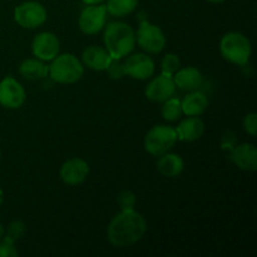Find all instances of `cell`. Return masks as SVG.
<instances>
[{"instance_id": "2e32d148", "label": "cell", "mask_w": 257, "mask_h": 257, "mask_svg": "<svg viewBox=\"0 0 257 257\" xmlns=\"http://www.w3.org/2000/svg\"><path fill=\"white\" fill-rule=\"evenodd\" d=\"M172 78L176 88L183 90V92H192V90L200 89L203 83L202 73L195 67L180 68L172 75Z\"/></svg>"}, {"instance_id": "1f68e13d", "label": "cell", "mask_w": 257, "mask_h": 257, "mask_svg": "<svg viewBox=\"0 0 257 257\" xmlns=\"http://www.w3.org/2000/svg\"><path fill=\"white\" fill-rule=\"evenodd\" d=\"M207 2L213 3V4H220V3H223L225 0H207Z\"/></svg>"}, {"instance_id": "4dcf8cb0", "label": "cell", "mask_w": 257, "mask_h": 257, "mask_svg": "<svg viewBox=\"0 0 257 257\" xmlns=\"http://www.w3.org/2000/svg\"><path fill=\"white\" fill-rule=\"evenodd\" d=\"M4 235H5V228H4V226L0 223V238H2Z\"/></svg>"}, {"instance_id": "83f0119b", "label": "cell", "mask_w": 257, "mask_h": 257, "mask_svg": "<svg viewBox=\"0 0 257 257\" xmlns=\"http://www.w3.org/2000/svg\"><path fill=\"white\" fill-rule=\"evenodd\" d=\"M243 130L251 136V137H256V131H257V113L251 112L245 115L243 118Z\"/></svg>"}, {"instance_id": "4fadbf2b", "label": "cell", "mask_w": 257, "mask_h": 257, "mask_svg": "<svg viewBox=\"0 0 257 257\" xmlns=\"http://www.w3.org/2000/svg\"><path fill=\"white\" fill-rule=\"evenodd\" d=\"M60 178L68 186L82 185L89 175V165L83 158H70L60 167Z\"/></svg>"}, {"instance_id": "d4e9b609", "label": "cell", "mask_w": 257, "mask_h": 257, "mask_svg": "<svg viewBox=\"0 0 257 257\" xmlns=\"http://www.w3.org/2000/svg\"><path fill=\"white\" fill-rule=\"evenodd\" d=\"M17 247H15V241L10 238L9 236H3L0 238V257H18Z\"/></svg>"}, {"instance_id": "e0dca14e", "label": "cell", "mask_w": 257, "mask_h": 257, "mask_svg": "<svg viewBox=\"0 0 257 257\" xmlns=\"http://www.w3.org/2000/svg\"><path fill=\"white\" fill-rule=\"evenodd\" d=\"M177 140L182 142H195L205 135V122L200 117H187L180 122L177 128Z\"/></svg>"}, {"instance_id": "f1b7e54d", "label": "cell", "mask_w": 257, "mask_h": 257, "mask_svg": "<svg viewBox=\"0 0 257 257\" xmlns=\"http://www.w3.org/2000/svg\"><path fill=\"white\" fill-rule=\"evenodd\" d=\"M82 2L87 5H94V4H102V3L105 2V0H82Z\"/></svg>"}, {"instance_id": "5bb4252c", "label": "cell", "mask_w": 257, "mask_h": 257, "mask_svg": "<svg viewBox=\"0 0 257 257\" xmlns=\"http://www.w3.org/2000/svg\"><path fill=\"white\" fill-rule=\"evenodd\" d=\"M230 158L240 170L247 172L257 170V148L252 143H241L232 147Z\"/></svg>"}, {"instance_id": "4316f807", "label": "cell", "mask_w": 257, "mask_h": 257, "mask_svg": "<svg viewBox=\"0 0 257 257\" xmlns=\"http://www.w3.org/2000/svg\"><path fill=\"white\" fill-rule=\"evenodd\" d=\"M105 72L108 73L110 79L117 80L124 77V70H123V63H120V59H112L109 67L107 68Z\"/></svg>"}, {"instance_id": "f546056e", "label": "cell", "mask_w": 257, "mask_h": 257, "mask_svg": "<svg viewBox=\"0 0 257 257\" xmlns=\"http://www.w3.org/2000/svg\"><path fill=\"white\" fill-rule=\"evenodd\" d=\"M3 202H4V192H3V190L0 188V207H2Z\"/></svg>"}, {"instance_id": "9c48e42d", "label": "cell", "mask_w": 257, "mask_h": 257, "mask_svg": "<svg viewBox=\"0 0 257 257\" xmlns=\"http://www.w3.org/2000/svg\"><path fill=\"white\" fill-rule=\"evenodd\" d=\"M127 57L125 62L123 63L125 75L137 80H147L153 77L156 64L155 60L147 53H135Z\"/></svg>"}, {"instance_id": "ffe728a7", "label": "cell", "mask_w": 257, "mask_h": 257, "mask_svg": "<svg viewBox=\"0 0 257 257\" xmlns=\"http://www.w3.org/2000/svg\"><path fill=\"white\" fill-rule=\"evenodd\" d=\"M48 73H49V65L37 58L23 60L22 64L19 65V74L24 79L32 82L44 79L48 77Z\"/></svg>"}, {"instance_id": "8fae6325", "label": "cell", "mask_w": 257, "mask_h": 257, "mask_svg": "<svg viewBox=\"0 0 257 257\" xmlns=\"http://www.w3.org/2000/svg\"><path fill=\"white\" fill-rule=\"evenodd\" d=\"M32 52L37 59L52 62L60 53L59 38L52 32L38 33L32 42Z\"/></svg>"}, {"instance_id": "d6986e66", "label": "cell", "mask_w": 257, "mask_h": 257, "mask_svg": "<svg viewBox=\"0 0 257 257\" xmlns=\"http://www.w3.org/2000/svg\"><path fill=\"white\" fill-rule=\"evenodd\" d=\"M185 168V162L182 157L176 153H163L157 161V170L162 176L168 178H173L180 176Z\"/></svg>"}, {"instance_id": "3957f363", "label": "cell", "mask_w": 257, "mask_h": 257, "mask_svg": "<svg viewBox=\"0 0 257 257\" xmlns=\"http://www.w3.org/2000/svg\"><path fill=\"white\" fill-rule=\"evenodd\" d=\"M84 65L79 58L70 53L58 54L49 65L48 77L59 84H74L84 75Z\"/></svg>"}, {"instance_id": "cb8c5ba5", "label": "cell", "mask_w": 257, "mask_h": 257, "mask_svg": "<svg viewBox=\"0 0 257 257\" xmlns=\"http://www.w3.org/2000/svg\"><path fill=\"white\" fill-rule=\"evenodd\" d=\"M117 202L120 210H133L137 203V197L135 193L130 190H123L118 193Z\"/></svg>"}, {"instance_id": "d6a6232c", "label": "cell", "mask_w": 257, "mask_h": 257, "mask_svg": "<svg viewBox=\"0 0 257 257\" xmlns=\"http://www.w3.org/2000/svg\"><path fill=\"white\" fill-rule=\"evenodd\" d=\"M0 157H2V151H0Z\"/></svg>"}, {"instance_id": "603a6c76", "label": "cell", "mask_w": 257, "mask_h": 257, "mask_svg": "<svg viewBox=\"0 0 257 257\" xmlns=\"http://www.w3.org/2000/svg\"><path fill=\"white\" fill-rule=\"evenodd\" d=\"M181 68V60L177 54L168 53L161 60V72L172 77L176 72Z\"/></svg>"}, {"instance_id": "ac0fdd59", "label": "cell", "mask_w": 257, "mask_h": 257, "mask_svg": "<svg viewBox=\"0 0 257 257\" xmlns=\"http://www.w3.org/2000/svg\"><path fill=\"white\" fill-rule=\"evenodd\" d=\"M183 114L187 117H200L207 110L208 98L200 89L187 92L186 97L181 100Z\"/></svg>"}, {"instance_id": "7a4b0ae2", "label": "cell", "mask_w": 257, "mask_h": 257, "mask_svg": "<svg viewBox=\"0 0 257 257\" xmlns=\"http://www.w3.org/2000/svg\"><path fill=\"white\" fill-rule=\"evenodd\" d=\"M103 42L113 59H123L135 49L136 32L124 22L109 23L104 30Z\"/></svg>"}, {"instance_id": "5b68a950", "label": "cell", "mask_w": 257, "mask_h": 257, "mask_svg": "<svg viewBox=\"0 0 257 257\" xmlns=\"http://www.w3.org/2000/svg\"><path fill=\"white\" fill-rule=\"evenodd\" d=\"M176 130L167 124H158L151 128L143 141V147L150 155L160 157L163 153H167L177 143Z\"/></svg>"}, {"instance_id": "7402d4cb", "label": "cell", "mask_w": 257, "mask_h": 257, "mask_svg": "<svg viewBox=\"0 0 257 257\" xmlns=\"http://www.w3.org/2000/svg\"><path fill=\"white\" fill-rule=\"evenodd\" d=\"M161 114L166 122H177L182 117V107H181V100L178 98H168L167 100L162 103L161 108Z\"/></svg>"}, {"instance_id": "6da1fadb", "label": "cell", "mask_w": 257, "mask_h": 257, "mask_svg": "<svg viewBox=\"0 0 257 257\" xmlns=\"http://www.w3.org/2000/svg\"><path fill=\"white\" fill-rule=\"evenodd\" d=\"M147 232V221L140 212L122 210L112 218L107 227V238L114 247H128L143 238Z\"/></svg>"}, {"instance_id": "8992f818", "label": "cell", "mask_w": 257, "mask_h": 257, "mask_svg": "<svg viewBox=\"0 0 257 257\" xmlns=\"http://www.w3.org/2000/svg\"><path fill=\"white\" fill-rule=\"evenodd\" d=\"M166 35L160 27L151 24L147 20L140 23L136 32V44L147 54H158L166 47Z\"/></svg>"}, {"instance_id": "484cf974", "label": "cell", "mask_w": 257, "mask_h": 257, "mask_svg": "<svg viewBox=\"0 0 257 257\" xmlns=\"http://www.w3.org/2000/svg\"><path fill=\"white\" fill-rule=\"evenodd\" d=\"M27 232V226L23 221L20 220H14L13 222L9 223V226L7 227V236H9L10 238L17 242L18 240L23 237Z\"/></svg>"}, {"instance_id": "52a82bcc", "label": "cell", "mask_w": 257, "mask_h": 257, "mask_svg": "<svg viewBox=\"0 0 257 257\" xmlns=\"http://www.w3.org/2000/svg\"><path fill=\"white\" fill-rule=\"evenodd\" d=\"M47 9L38 2H25L14 9V20L24 29H35L47 22Z\"/></svg>"}, {"instance_id": "30bf717a", "label": "cell", "mask_w": 257, "mask_h": 257, "mask_svg": "<svg viewBox=\"0 0 257 257\" xmlns=\"http://www.w3.org/2000/svg\"><path fill=\"white\" fill-rule=\"evenodd\" d=\"M27 100L24 87L13 77H5L0 82V105L7 109H19Z\"/></svg>"}, {"instance_id": "7c38bea8", "label": "cell", "mask_w": 257, "mask_h": 257, "mask_svg": "<svg viewBox=\"0 0 257 257\" xmlns=\"http://www.w3.org/2000/svg\"><path fill=\"white\" fill-rule=\"evenodd\" d=\"M176 89L177 88H176L175 82H173V78L171 75L161 73L160 75L155 77L148 83V85L146 87L145 94L151 102L163 103L168 98L173 97Z\"/></svg>"}, {"instance_id": "44dd1931", "label": "cell", "mask_w": 257, "mask_h": 257, "mask_svg": "<svg viewBox=\"0 0 257 257\" xmlns=\"http://www.w3.org/2000/svg\"><path fill=\"white\" fill-rule=\"evenodd\" d=\"M137 5L138 0H107L105 9L112 17L123 18L135 12Z\"/></svg>"}, {"instance_id": "ba28073f", "label": "cell", "mask_w": 257, "mask_h": 257, "mask_svg": "<svg viewBox=\"0 0 257 257\" xmlns=\"http://www.w3.org/2000/svg\"><path fill=\"white\" fill-rule=\"evenodd\" d=\"M107 9L103 4L88 5L78 18V25L83 34L94 35L102 32L107 22Z\"/></svg>"}, {"instance_id": "9a60e30c", "label": "cell", "mask_w": 257, "mask_h": 257, "mask_svg": "<svg viewBox=\"0 0 257 257\" xmlns=\"http://www.w3.org/2000/svg\"><path fill=\"white\" fill-rule=\"evenodd\" d=\"M113 58L110 57L107 49L98 45H89L85 48L82 53V63L88 69L95 70V72H105L109 67Z\"/></svg>"}, {"instance_id": "277c9868", "label": "cell", "mask_w": 257, "mask_h": 257, "mask_svg": "<svg viewBox=\"0 0 257 257\" xmlns=\"http://www.w3.org/2000/svg\"><path fill=\"white\" fill-rule=\"evenodd\" d=\"M220 53L225 60L231 64L245 67L248 64L252 54L251 42L245 34L238 32L226 33L220 42Z\"/></svg>"}]
</instances>
